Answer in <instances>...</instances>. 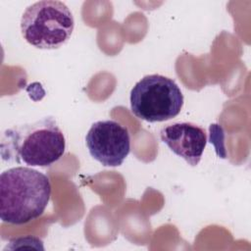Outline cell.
<instances>
[{"label":"cell","instance_id":"obj_1","mask_svg":"<svg viewBox=\"0 0 251 251\" xmlns=\"http://www.w3.org/2000/svg\"><path fill=\"white\" fill-rule=\"evenodd\" d=\"M65 136L52 117L7 128L1 139L4 161L31 167H49L63 157Z\"/></svg>","mask_w":251,"mask_h":251},{"label":"cell","instance_id":"obj_2","mask_svg":"<svg viewBox=\"0 0 251 251\" xmlns=\"http://www.w3.org/2000/svg\"><path fill=\"white\" fill-rule=\"evenodd\" d=\"M51 195L49 177L28 168L15 167L0 176V218L4 223L23 225L43 214Z\"/></svg>","mask_w":251,"mask_h":251},{"label":"cell","instance_id":"obj_3","mask_svg":"<svg viewBox=\"0 0 251 251\" xmlns=\"http://www.w3.org/2000/svg\"><path fill=\"white\" fill-rule=\"evenodd\" d=\"M75 20L68 6L56 0L29 5L21 19L24 39L38 49H57L71 37Z\"/></svg>","mask_w":251,"mask_h":251},{"label":"cell","instance_id":"obj_4","mask_svg":"<svg viewBox=\"0 0 251 251\" xmlns=\"http://www.w3.org/2000/svg\"><path fill=\"white\" fill-rule=\"evenodd\" d=\"M131 112L140 120L156 123L176 117L183 105V95L172 78L149 75L137 81L129 96Z\"/></svg>","mask_w":251,"mask_h":251},{"label":"cell","instance_id":"obj_5","mask_svg":"<svg viewBox=\"0 0 251 251\" xmlns=\"http://www.w3.org/2000/svg\"><path fill=\"white\" fill-rule=\"evenodd\" d=\"M89 154L105 167H118L130 152V137L126 126L113 120L97 121L85 136Z\"/></svg>","mask_w":251,"mask_h":251},{"label":"cell","instance_id":"obj_6","mask_svg":"<svg viewBox=\"0 0 251 251\" xmlns=\"http://www.w3.org/2000/svg\"><path fill=\"white\" fill-rule=\"evenodd\" d=\"M160 137L176 155L193 167L200 162L207 143L205 129L187 122L165 126L160 131Z\"/></svg>","mask_w":251,"mask_h":251}]
</instances>
